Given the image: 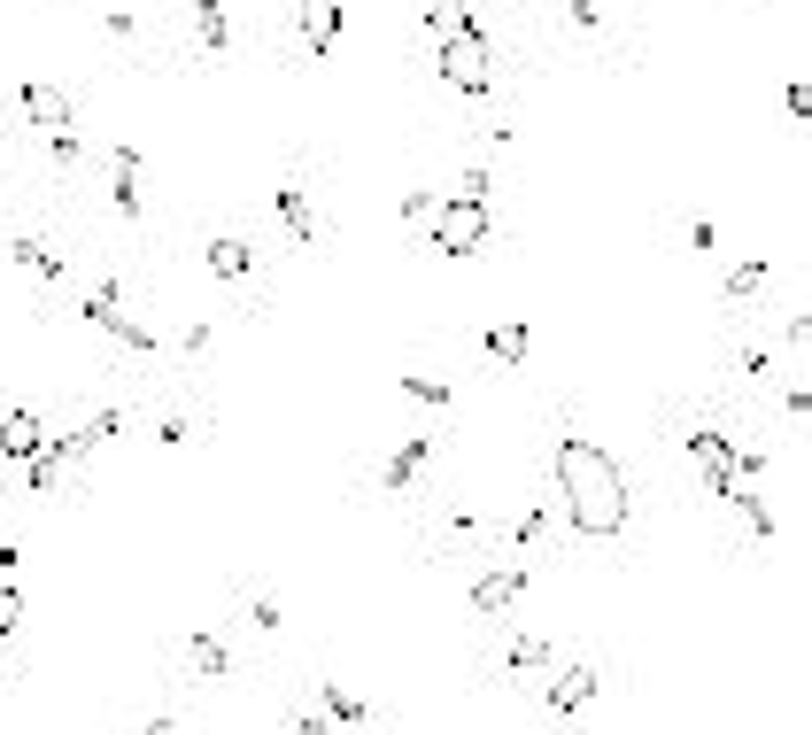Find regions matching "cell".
<instances>
[{"instance_id": "5b68a950", "label": "cell", "mask_w": 812, "mask_h": 735, "mask_svg": "<svg viewBox=\"0 0 812 735\" xmlns=\"http://www.w3.org/2000/svg\"><path fill=\"white\" fill-rule=\"evenodd\" d=\"M518 596H526V566H495V574L473 581V604H481V611H511Z\"/></svg>"}, {"instance_id": "2e32d148", "label": "cell", "mask_w": 812, "mask_h": 735, "mask_svg": "<svg viewBox=\"0 0 812 735\" xmlns=\"http://www.w3.org/2000/svg\"><path fill=\"white\" fill-rule=\"evenodd\" d=\"M487 356H495V364H518V356H526V325H518V317L487 325Z\"/></svg>"}, {"instance_id": "9c48e42d", "label": "cell", "mask_w": 812, "mask_h": 735, "mask_svg": "<svg viewBox=\"0 0 812 735\" xmlns=\"http://www.w3.org/2000/svg\"><path fill=\"white\" fill-rule=\"evenodd\" d=\"M23 117H31L39 133H62V125H70V101H62L55 86H39V78H31V86H23Z\"/></svg>"}, {"instance_id": "ffe728a7", "label": "cell", "mask_w": 812, "mask_h": 735, "mask_svg": "<svg viewBox=\"0 0 812 735\" xmlns=\"http://www.w3.org/2000/svg\"><path fill=\"white\" fill-rule=\"evenodd\" d=\"M503 658H511L518 674H534V666L549 658V643H542V635H511V650H503Z\"/></svg>"}, {"instance_id": "5bb4252c", "label": "cell", "mask_w": 812, "mask_h": 735, "mask_svg": "<svg viewBox=\"0 0 812 735\" xmlns=\"http://www.w3.org/2000/svg\"><path fill=\"white\" fill-rule=\"evenodd\" d=\"M8 256H16V264H23V272H31V280H62V256H55V248H47V241H31V233H23V241H16V248H8Z\"/></svg>"}, {"instance_id": "83f0119b", "label": "cell", "mask_w": 812, "mask_h": 735, "mask_svg": "<svg viewBox=\"0 0 812 735\" xmlns=\"http://www.w3.org/2000/svg\"><path fill=\"white\" fill-rule=\"evenodd\" d=\"M47 147H55V163H78V133L62 125V133H47Z\"/></svg>"}, {"instance_id": "52a82bcc", "label": "cell", "mask_w": 812, "mask_h": 735, "mask_svg": "<svg viewBox=\"0 0 812 735\" xmlns=\"http://www.w3.org/2000/svg\"><path fill=\"white\" fill-rule=\"evenodd\" d=\"M295 8H303V47L325 55V47L340 39V0H295Z\"/></svg>"}, {"instance_id": "4316f807", "label": "cell", "mask_w": 812, "mask_h": 735, "mask_svg": "<svg viewBox=\"0 0 812 735\" xmlns=\"http://www.w3.org/2000/svg\"><path fill=\"white\" fill-rule=\"evenodd\" d=\"M16 619H23V596L0 581V635H16Z\"/></svg>"}, {"instance_id": "603a6c76", "label": "cell", "mask_w": 812, "mask_h": 735, "mask_svg": "<svg viewBox=\"0 0 812 735\" xmlns=\"http://www.w3.org/2000/svg\"><path fill=\"white\" fill-rule=\"evenodd\" d=\"M442 209V194H403V225H426Z\"/></svg>"}, {"instance_id": "f546056e", "label": "cell", "mask_w": 812, "mask_h": 735, "mask_svg": "<svg viewBox=\"0 0 812 735\" xmlns=\"http://www.w3.org/2000/svg\"><path fill=\"white\" fill-rule=\"evenodd\" d=\"M604 8H612V0H604Z\"/></svg>"}, {"instance_id": "30bf717a", "label": "cell", "mask_w": 812, "mask_h": 735, "mask_svg": "<svg viewBox=\"0 0 812 735\" xmlns=\"http://www.w3.org/2000/svg\"><path fill=\"white\" fill-rule=\"evenodd\" d=\"M109 186H117V209L140 217V147H117L109 155Z\"/></svg>"}, {"instance_id": "6da1fadb", "label": "cell", "mask_w": 812, "mask_h": 735, "mask_svg": "<svg viewBox=\"0 0 812 735\" xmlns=\"http://www.w3.org/2000/svg\"><path fill=\"white\" fill-rule=\"evenodd\" d=\"M557 503L581 535H620L627 527V472L596 441H557Z\"/></svg>"}, {"instance_id": "44dd1931", "label": "cell", "mask_w": 812, "mask_h": 735, "mask_svg": "<svg viewBox=\"0 0 812 735\" xmlns=\"http://www.w3.org/2000/svg\"><path fill=\"white\" fill-rule=\"evenodd\" d=\"M759 287H766V264H759V256L727 272V302H743V294H759Z\"/></svg>"}, {"instance_id": "cb8c5ba5", "label": "cell", "mask_w": 812, "mask_h": 735, "mask_svg": "<svg viewBox=\"0 0 812 735\" xmlns=\"http://www.w3.org/2000/svg\"><path fill=\"white\" fill-rule=\"evenodd\" d=\"M410 403H449V380H403Z\"/></svg>"}, {"instance_id": "d4e9b609", "label": "cell", "mask_w": 812, "mask_h": 735, "mask_svg": "<svg viewBox=\"0 0 812 735\" xmlns=\"http://www.w3.org/2000/svg\"><path fill=\"white\" fill-rule=\"evenodd\" d=\"M782 109H790L798 125H805V117H812V86H805V78H790V94H782Z\"/></svg>"}, {"instance_id": "8992f818", "label": "cell", "mask_w": 812, "mask_h": 735, "mask_svg": "<svg viewBox=\"0 0 812 735\" xmlns=\"http://www.w3.org/2000/svg\"><path fill=\"white\" fill-rule=\"evenodd\" d=\"M596 689H604V682H596V666H573V674H557L549 713H557V721H565V713H588V705H596Z\"/></svg>"}, {"instance_id": "3957f363", "label": "cell", "mask_w": 812, "mask_h": 735, "mask_svg": "<svg viewBox=\"0 0 812 735\" xmlns=\"http://www.w3.org/2000/svg\"><path fill=\"white\" fill-rule=\"evenodd\" d=\"M442 47V78L457 86V94H487V78H495V47H487V31H457V39H434Z\"/></svg>"}, {"instance_id": "7c38bea8", "label": "cell", "mask_w": 812, "mask_h": 735, "mask_svg": "<svg viewBox=\"0 0 812 735\" xmlns=\"http://www.w3.org/2000/svg\"><path fill=\"white\" fill-rule=\"evenodd\" d=\"M426 457H434V441H403V449H395V457H387V472H379V480H387V488H395V496H403V488H410V480H418V472H426Z\"/></svg>"}, {"instance_id": "484cf974", "label": "cell", "mask_w": 812, "mask_h": 735, "mask_svg": "<svg viewBox=\"0 0 812 735\" xmlns=\"http://www.w3.org/2000/svg\"><path fill=\"white\" fill-rule=\"evenodd\" d=\"M565 16H573L581 31H596V23H604V0H565Z\"/></svg>"}, {"instance_id": "ac0fdd59", "label": "cell", "mask_w": 812, "mask_h": 735, "mask_svg": "<svg viewBox=\"0 0 812 735\" xmlns=\"http://www.w3.org/2000/svg\"><path fill=\"white\" fill-rule=\"evenodd\" d=\"M194 31H201V47L217 55V47L232 39V23H225V0H194Z\"/></svg>"}, {"instance_id": "8fae6325", "label": "cell", "mask_w": 812, "mask_h": 735, "mask_svg": "<svg viewBox=\"0 0 812 735\" xmlns=\"http://www.w3.org/2000/svg\"><path fill=\"white\" fill-rule=\"evenodd\" d=\"M186 658H194V674H201V682H225V674H232V650H225L209 627H194V635H186Z\"/></svg>"}, {"instance_id": "9a60e30c", "label": "cell", "mask_w": 812, "mask_h": 735, "mask_svg": "<svg viewBox=\"0 0 812 735\" xmlns=\"http://www.w3.org/2000/svg\"><path fill=\"white\" fill-rule=\"evenodd\" d=\"M426 31H434V39L473 31V0H434V8H426Z\"/></svg>"}, {"instance_id": "4fadbf2b", "label": "cell", "mask_w": 812, "mask_h": 735, "mask_svg": "<svg viewBox=\"0 0 812 735\" xmlns=\"http://www.w3.org/2000/svg\"><path fill=\"white\" fill-rule=\"evenodd\" d=\"M279 225H287L295 241H310V233H318V209H310V194H303V186H279Z\"/></svg>"}, {"instance_id": "d6986e66", "label": "cell", "mask_w": 812, "mask_h": 735, "mask_svg": "<svg viewBox=\"0 0 812 735\" xmlns=\"http://www.w3.org/2000/svg\"><path fill=\"white\" fill-rule=\"evenodd\" d=\"M689 457H696V464H735V441L704 427V434H689Z\"/></svg>"}, {"instance_id": "277c9868", "label": "cell", "mask_w": 812, "mask_h": 735, "mask_svg": "<svg viewBox=\"0 0 812 735\" xmlns=\"http://www.w3.org/2000/svg\"><path fill=\"white\" fill-rule=\"evenodd\" d=\"M201 256H209V272H217L225 287H240V280L256 272V256H248V241H240V233H209V248H201Z\"/></svg>"}, {"instance_id": "7a4b0ae2", "label": "cell", "mask_w": 812, "mask_h": 735, "mask_svg": "<svg viewBox=\"0 0 812 735\" xmlns=\"http://www.w3.org/2000/svg\"><path fill=\"white\" fill-rule=\"evenodd\" d=\"M426 241H434V256H481L487 248V202L449 194V202L426 217Z\"/></svg>"}, {"instance_id": "7402d4cb", "label": "cell", "mask_w": 812, "mask_h": 735, "mask_svg": "<svg viewBox=\"0 0 812 735\" xmlns=\"http://www.w3.org/2000/svg\"><path fill=\"white\" fill-rule=\"evenodd\" d=\"M735 503H743V519H751V535H774V511L751 496V488H735Z\"/></svg>"}, {"instance_id": "e0dca14e", "label": "cell", "mask_w": 812, "mask_h": 735, "mask_svg": "<svg viewBox=\"0 0 812 735\" xmlns=\"http://www.w3.org/2000/svg\"><path fill=\"white\" fill-rule=\"evenodd\" d=\"M325 721H340V728H364V721H372V705H364L356 689H333V682H325Z\"/></svg>"}, {"instance_id": "ba28073f", "label": "cell", "mask_w": 812, "mask_h": 735, "mask_svg": "<svg viewBox=\"0 0 812 735\" xmlns=\"http://www.w3.org/2000/svg\"><path fill=\"white\" fill-rule=\"evenodd\" d=\"M39 441H47L39 411H8V419H0V457H16V464H23V457H31Z\"/></svg>"}, {"instance_id": "f1b7e54d", "label": "cell", "mask_w": 812, "mask_h": 735, "mask_svg": "<svg viewBox=\"0 0 812 735\" xmlns=\"http://www.w3.org/2000/svg\"><path fill=\"white\" fill-rule=\"evenodd\" d=\"M0 674H8V650H0Z\"/></svg>"}]
</instances>
